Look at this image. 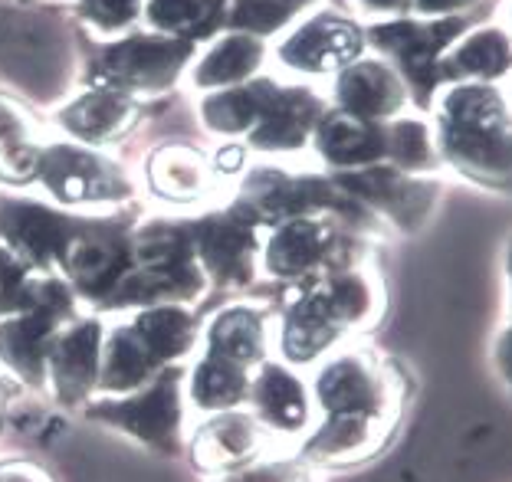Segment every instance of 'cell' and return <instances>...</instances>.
<instances>
[{
  "instance_id": "obj_1",
  "label": "cell",
  "mask_w": 512,
  "mask_h": 482,
  "mask_svg": "<svg viewBox=\"0 0 512 482\" xmlns=\"http://www.w3.org/2000/svg\"><path fill=\"white\" fill-rule=\"evenodd\" d=\"M440 164L467 181L512 194V105L499 86L457 82L434 99Z\"/></svg>"
},
{
  "instance_id": "obj_2",
  "label": "cell",
  "mask_w": 512,
  "mask_h": 482,
  "mask_svg": "<svg viewBox=\"0 0 512 482\" xmlns=\"http://www.w3.org/2000/svg\"><path fill=\"white\" fill-rule=\"evenodd\" d=\"M486 20V10L473 7L467 14L453 17H391L375 20L365 30V43H371L384 56L394 73L404 79L411 102L421 112L434 109L437 92L444 89L440 82V60L457 43L463 33L480 27Z\"/></svg>"
},
{
  "instance_id": "obj_3",
  "label": "cell",
  "mask_w": 512,
  "mask_h": 482,
  "mask_svg": "<svg viewBox=\"0 0 512 482\" xmlns=\"http://www.w3.org/2000/svg\"><path fill=\"white\" fill-rule=\"evenodd\" d=\"M89 420L109 423L161 456H178L184 437V371L181 364L161 368L138 391L96 397L86 407Z\"/></svg>"
},
{
  "instance_id": "obj_4",
  "label": "cell",
  "mask_w": 512,
  "mask_h": 482,
  "mask_svg": "<svg viewBox=\"0 0 512 482\" xmlns=\"http://www.w3.org/2000/svg\"><path fill=\"white\" fill-rule=\"evenodd\" d=\"M309 391L325 417H398V407L404 401L401 378L394 374V368L365 348H342L325 355Z\"/></svg>"
},
{
  "instance_id": "obj_5",
  "label": "cell",
  "mask_w": 512,
  "mask_h": 482,
  "mask_svg": "<svg viewBox=\"0 0 512 482\" xmlns=\"http://www.w3.org/2000/svg\"><path fill=\"white\" fill-rule=\"evenodd\" d=\"M352 240L342 233V223L332 217H296L276 223L263 246L266 273L286 282L309 286L322 276L358 266Z\"/></svg>"
},
{
  "instance_id": "obj_6",
  "label": "cell",
  "mask_w": 512,
  "mask_h": 482,
  "mask_svg": "<svg viewBox=\"0 0 512 482\" xmlns=\"http://www.w3.org/2000/svg\"><path fill=\"white\" fill-rule=\"evenodd\" d=\"M332 181L348 197H355L368 214L384 217V223L398 227L401 233H417L427 227L440 201L437 181H427L424 174H407L388 161L358 171H335Z\"/></svg>"
},
{
  "instance_id": "obj_7",
  "label": "cell",
  "mask_w": 512,
  "mask_h": 482,
  "mask_svg": "<svg viewBox=\"0 0 512 482\" xmlns=\"http://www.w3.org/2000/svg\"><path fill=\"white\" fill-rule=\"evenodd\" d=\"M83 217H66L56 210L20 201V197H0V246L20 256L43 276H60L66 250L73 243Z\"/></svg>"
},
{
  "instance_id": "obj_8",
  "label": "cell",
  "mask_w": 512,
  "mask_h": 482,
  "mask_svg": "<svg viewBox=\"0 0 512 482\" xmlns=\"http://www.w3.org/2000/svg\"><path fill=\"white\" fill-rule=\"evenodd\" d=\"M128 269H132V240L125 237L119 223L83 220L66 250L60 276L73 286L79 299L102 305Z\"/></svg>"
},
{
  "instance_id": "obj_9",
  "label": "cell",
  "mask_w": 512,
  "mask_h": 482,
  "mask_svg": "<svg viewBox=\"0 0 512 482\" xmlns=\"http://www.w3.org/2000/svg\"><path fill=\"white\" fill-rule=\"evenodd\" d=\"M37 178L46 184L56 201L63 204H102L122 201L132 194L125 171L119 164L79 145H43Z\"/></svg>"
},
{
  "instance_id": "obj_10",
  "label": "cell",
  "mask_w": 512,
  "mask_h": 482,
  "mask_svg": "<svg viewBox=\"0 0 512 482\" xmlns=\"http://www.w3.org/2000/svg\"><path fill=\"white\" fill-rule=\"evenodd\" d=\"M194 227V246H197V263H201L204 276L214 279L224 289L250 286L256 253H260V220L243 204L230 207L227 214L204 217Z\"/></svg>"
},
{
  "instance_id": "obj_11",
  "label": "cell",
  "mask_w": 512,
  "mask_h": 482,
  "mask_svg": "<svg viewBox=\"0 0 512 482\" xmlns=\"http://www.w3.org/2000/svg\"><path fill=\"white\" fill-rule=\"evenodd\" d=\"M365 30L358 27L352 17L322 14L302 20L289 37L279 43V60L289 69L306 76H329L342 73L345 66H352L355 60H362L365 50Z\"/></svg>"
},
{
  "instance_id": "obj_12",
  "label": "cell",
  "mask_w": 512,
  "mask_h": 482,
  "mask_svg": "<svg viewBox=\"0 0 512 482\" xmlns=\"http://www.w3.org/2000/svg\"><path fill=\"white\" fill-rule=\"evenodd\" d=\"M102 342L106 325L99 319H76L56 335L46 364V384L53 387L56 404L79 407L92 401V394L99 391Z\"/></svg>"
},
{
  "instance_id": "obj_13",
  "label": "cell",
  "mask_w": 512,
  "mask_h": 482,
  "mask_svg": "<svg viewBox=\"0 0 512 482\" xmlns=\"http://www.w3.org/2000/svg\"><path fill=\"white\" fill-rule=\"evenodd\" d=\"M250 414L279 437H299L312 430V391L283 361H263L250 381Z\"/></svg>"
},
{
  "instance_id": "obj_14",
  "label": "cell",
  "mask_w": 512,
  "mask_h": 482,
  "mask_svg": "<svg viewBox=\"0 0 512 482\" xmlns=\"http://www.w3.org/2000/svg\"><path fill=\"white\" fill-rule=\"evenodd\" d=\"M411 105L404 79L384 60H355L335 73V109L362 122H391Z\"/></svg>"
},
{
  "instance_id": "obj_15",
  "label": "cell",
  "mask_w": 512,
  "mask_h": 482,
  "mask_svg": "<svg viewBox=\"0 0 512 482\" xmlns=\"http://www.w3.org/2000/svg\"><path fill=\"white\" fill-rule=\"evenodd\" d=\"M325 112H329V102L309 86H276L263 119L250 132V145L273 151V155H293L312 141V132Z\"/></svg>"
},
{
  "instance_id": "obj_16",
  "label": "cell",
  "mask_w": 512,
  "mask_h": 482,
  "mask_svg": "<svg viewBox=\"0 0 512 482\" xmlns=\"http://www.w3.org/2000/svg\"><path fill=\"white\" fill-rule=\"evenodd\" d=\"M66 325L69 322L63 315H56L50 309H30L0 319V364L10 374H17V381L30 387H43L53 342Z\"/></svg>"
},
{
  "instance_id": "obj_17",
  "label": "cell",
  "mask_w": 512,
  "mask_h": 482,
  "mask_svg": "<svg viewBox=\"0 0 512 482\" xmlns=\"http://www.w3.org/2000/svg\"><path fill=\"white\" fill-rule=\"evenodd\" d=\"M273 433L250 410H224L201 423L194 433V463L207 473H227L263 456Z\"/></svg>"
},
{
  "instance_id": "obj_18",
  "label": "cell",
  "mask_w": 512,
  "mask_h": 482,
  "mask_svg": "<svg viewBox=\"0 0 512 482\" xmlns=\"http://www.w3.org/2000/svg\"><path fill=\"white\" fill-rule=\"evenodd\" d=\"M394 417H371V414H335L325 417L319 427H312L302 443V456L322 466H348L375 456L388 433Z\"/></svg>"
},
{
  "instance_id": "obj_19",
  "label": "cell",
  "mask_w": 512,
  "mask_h": 482,
  "mask_svg": "<svg viewBox=\"0 0 512 482\" xmlns=\"http://www.w3.org/2000/svg\"><path fill=\"white\" fill-rule=\"evenodd\" d=\"M191 53V43L178 37H132L106 56V76L128 89H165Z\"/></svg>"
},
{
  "instance_id": "obj_20",
  "label": "cell",
  "mask_w": 512,
  "mask_h": 482,
  "mask_svg": "<svg viewBox=\"0 0 512 482\" xmlns=\"http://www.w3.org/2000/svg\"><path fill=\"white\" fill-rule=\"evenodd\" d=\"M512 76V33L493 23H480L450 46L440 60V82H486L499 86V79Z\"/></svg>"
},
{
  "instance_id": "obj_21",
  "label": "cell",
  "mask_w": 512,
  "mask_h": 482,
  "mask_svg": "<svg viewBox=\"0 0 512 482\" xmlns=\"http://www.w3.org/2000/svg\"><path fill=\"white\" fill-rule=\"evenodd\" d=\"M319 158L335 171H358L381 164L388 155V141H384L381 122H362L355 115H345L339 109H329L319 119L312 132Z\"/></svg>"
},
{
  "instance_id": "obj_22",
  "label": "cell",
  "mask_w": 512,
  "mask_h": 482,
  "mask_svg": "<svg viewBox=\"0 0 512 482\" xmlns=\"http://www.w3.org/2000/svg\"><path fill=\"white\" fill-rule=\"evenodd\" d=\"M204 345V351H214V355L253 371L263 361H270L266 355H270L273 345V328L266 322V312L256 309V305H227L207 325Z\"/></svg>"
},
{
  "instance_id": "obj_23",
  "label": "cell",
  "mask_w": 512,
  "mask_h": 482,
  "mask_svg": "<svg viewBox=\"0 0 512 482\" xmlns=\"http://www.w3.org/2000/svg\"><path fill=\"white\" fill-rule=\"evenodd\" d=\"M128 325L142 338V345L151 351V358L161 368L181 364L201 342V325H197L188 305H148V309H135Z\"/></svg>"
},
{
  "instance_id": "obj_24",
  "label": "cell",
  "mask_w": 512,
  "mask_h": 482,
  "mask_svg": "<svg viewBox=\"0 0 512 482\" xmlns=\"http://www.w3.org/2000/svg\"><path fill=\"white\" fill-rule=\"evenodd\" d=\"M135 122V105L122 89H92L60 112V125L86 145H106Z\"/></svg>"
},
{
  "instance_id": "obj_25",
  "label": "cell",
  "mask_w": 512,
  "mask_h": 482,
  "mask_svg": "<svg viewBox=\"0 0 512 482\" xmlns=\"http://www.w3.org/2000/svg\"><path fill=\"white\" fill-rule=\"evenodd\" d=\"M161 371V364L151 358V351L142 345V338L132 332V325H112L106 328L102 342V371H99V391L106 397L138 391Z\"/></svg>"
},
{
  "instance_id": "obj_26",
  "label": "cell",
  "mask_w": 512,
  "mask_h": 482,
  "mask_svg": "<svg viewBox=\"0 0 512 482\" xmlns=\"http://www.w3.org/2000/svg\"><path fill=\"white\" fill-rule=\"evenodd\" d=\"M253 371L234 364L227 358L204 351L201 361L188 374V394L191 404L204 414H224V410H240L250 397Z\"/></svg>"
},
{
  "instance_id": "obj_27",
  "label": "cell",
  "mask_w": 512,
  "mask_h": 482,
  "mask_svg": "<svg viewBox=\"0 0 512 482\" xmlns=\"http://www.w3.org/2000/svg\"><path fill=\"white\" fill-rule=\"evenodd\" d=\"M148 184L165 201L188 204L211 187V164L191 145H165L148 161Z\"/></svg>"
},
{
  "instance_id": "obj_28",
  "label": "cell",
  "mask_w": 512,
  "mask_h": 482,
  "mask_svg": "<svg viewBox=\"0 0 512 482\" xmlns=\"http://www.w3.org/2000/svg\"><path fill=\"white\" fill-rule=\"evenodd\" d=\"M276 92V82L260 79L250 86L220 89L211 99H204V125L217 135H250L256 122L263 119L266 105Z\"/></svg>"
},
{
  "instance_id": "obj_29",
  "label": "cell",
  "mask_w": 512,
  "mask_h": 482,
  "mask_svg": "<svg viewBox=\"0 0 512 482\" xmlns=\"http://www.w3.org/2000/svg\"><path fill=\"white\" fill-rule=\"evenodd\" d=\"M263 53L266 46L260 37H253V33H230L204 56V63L194 73V82L201 89L237 86V82L256 73V66L263 63Z\"/></svg>"
},
{
  "instance_id": "obj_30",
  "label": "cell",
  "mask_w": 512,
  "mask_h": 482,
  "mask_svg": "<svg viewBox=\"0 0 512 482\" xmlns=\"http://www.w3.org/2000/svg\"><path fill=\"white\" fill-rule=\"evenodd\" d=\"M384 141H388L384 161L394 164V168H401L407 174H430L440 168L437 135L427 119L398 115V119L384 122Z\"/></svg>"
},
{
  "instance_id": "obj_31",
  "label": "cell",
  "mask_w": 512,
  "mask_h": 482,
  "mask_svg": "<svg viewBox=\"0 0 512 482\" xmlns=\"http://www.w3.org/2000/svg\"><path fill=\"white\" fill-rule=\"evenodd\" d=\"M148 17L174 37H204L214 20H224V0H151Z\"/></svg>"
},
{
  "instance_id": "obj_32",
  "label": "cell",
  "mask_w": 512,
  "mask_h": 482,
  "mask_svg": "<svg viewBox=\"0 0 512 482\" xmlns=\"http://www.w3.org/2000/svg\"><path fill=\"white\" fill-rule=\"evenodd\" d=\"M316 0H234L230 7V23L240 27V33H253V37H270L289 20L299 17L302 10L312 7Z\"/></svg>"
},
{
  "instance_id": "obj_33",
  "label": "cell",
  "mask_w": 512,
  "mask_h": 482,
  "mask_svg": "<svg viewBox=\"0 0 512 482\" xmlns=\"http://www.w3.org/2000/svg\"><path fill=\"white\" fill-rule=\"evenodd\" d=\"M214 482H312L309 473L296 460H270V456H256L227 473H217Z\"/></svg>"
},
{
  "instance_id": "obj_34",
  "label": "cell",
  "mask_w": 512,
  "mask_h": 482,
  "mask_svg": "<svg viewBox=\"0 0 512 482\" xmlns=\"http://www.w3.org/2000/svg\"><path fill=\"white\" fill-rule=\"evenodd\" d=\"M142 0H83L86 17L102 30H119L138 14Z\"/></svg>"
},
{
  "instance_id": "obj_35",
  "label": "cell",
  "mask_w": 512,
  "mask_h": 482,
  "mask_svg": "<svg viewBox=\"0 0 512 482\" xmlns=\"http://www.w3.org/2000/svg\"><path fill=\"white\" fill-rule=\"evenodd\" d=\"M7 138H33V125L20 105H14L10 99H0V141H7Z\"/></svg>"
},
{
  "instance_id": "obj_36",
  "label": "cell",
  "mask_w": 512,
  "mask_h": 482,
  "mask_svg": "<svg viewBox=\"0 0 512 482\" xmlns=\"http://www.w3.org/2000/svg\"><path fill=\"white\" fill-rule=\"evenodd\" d=\"M480 4L483 0H414L411 14L414 17H453V14H467V10Z\"/></svg>"
},
{
  "instance_id": "obj_37",
  "label": "cell",
  "mask_w": 512,
  "mask_h": 482,
  "mask_svg": "<svg viewBox=\"0 0 512 482\" xmlns=\"http://www.w3.org/2000/svg\"><path fill=\"white\" fill-rule=\"evenodd\" d=\"M355 7L362 14H375L381 20H391V17H407L414 7V0H355Z\"/></svg>"
},
{
  "instance_id": "obj_38",
  "label": "cell",
  "mask_w": 512,
  "mask_h": 482,
  "mask_svg": "<svg viewBox=\"0 0 512 482\" xmlns=\"http://www.w3.org/2000/svg\"><path fill=\"white\" fill-rule=\"evenodd\" d=\"M0 482H50L33 463H0Z\"/></svg>"
},
{
  "instance_id": "obj_39",
  "label": "cell",
  "mask_w": 512,
  "mask_h": 482,
  "mask_svg": "<svg viewBox=\"0 0 512 482\" xmlns=\"http://www.w3.org/2000/svg\"><path fill=\"white\" fill-rule=\"evenodd\" d=\"M496 364H499V374H503V381L509 384L512 391V322L503 335H499V345H496Z\"/></svg>"
},
{
  "instance_id": "obj_40",
  "label": "cell",
  "mask_w": 512,
  "mask_h": 482,
  "mask_svg": "<svg viewBox=\"0 0 512 482\" xmlns=\"http://www.w3.org/2000/svg\"><path fill=\"white\" fill-rule=\"evenodd\" d=\"M14 394V384L0 378V420H4V410H7V397Z\"/></svg>"
},
{
  "instance_id": "obj_41",
  "label": "cell",
  "mask_w": 512,
  "mask_h": 482,
  "mask_svg": "<svg viewBox=\"0 0 512 482\" xmlns=\"http://www.w3.org/2000/svg\"><path fill=\"white\" fill-rule=\"evenodd\" d=\"M506 276H509V299H512V240H509V250H506Z\"/></svg>"
}]
</instances>
